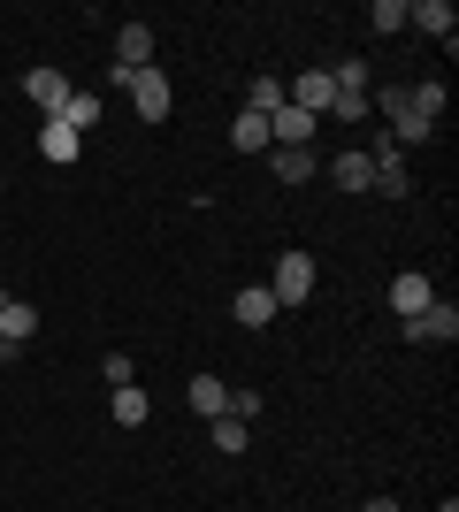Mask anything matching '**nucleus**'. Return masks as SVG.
<instances>
[{
    "mask_svg": "<svg viewBox=\"0 0 459 512\" xmlns=\"http://www.w3.org/2000/svg\"><path fill=\"white\" fill-rule=\"evenodd\" d=\"M360 512H398V505H391V497H375V505H360Z\"/></svg>",
    "mask_w": 459,
    "mask_h": 512,
    "instance_id": "nucleus-25",
    "label": "nucleus"
},
{
    "mask_svg": "<svg viewBox=\"0 0 459 512\" xmlns=\"http://www.w3.org/2000/svg\"><path fill=\"white\" fill-rule=\"evenodd\" d=\"M268 299H276V306H306V299H314V253H299V245H291V253H276Z\"/></svg>",
    "mask_w": 459,
    "mask_h": 512,
    "instance_id": "nucleus-2",
    "label": "nucleus"
},
{
    "mask_svg": "<svg viewBox=\"0 0 459 512\" xmlns=\"http://www.w3.org/2000/svg\"><path fill=\"white\" fill-rule=\"evenodd\" d=\"M207 436H215V451H245V444H253V421H238V413H215V421H207Z\"/></svg>",
    "mask_w": 459,
    "mask_h": 512,
    "instance_id": "nucleus-18",
    "label": "nucleus"
},
{
    "mask_svg": "<svg viewBox=\"0 0 459 512\" xmlns=\"http://www.w3.org/2000/svg\"><path fill=\"white\" fill-rule=\"evenodd\" d=\"M69 92H77V85H69V77H62V69H23V100H31V107H39V115H46V123H54V115H62V107H69Z\"/></svg>",
    "mask_w": 459,
    "mask_h": 512,
    "instance_id": "nucleus-3",
    "label": "nucleus"
},
{
    "mask_svg": "<svg viewBox=\"0 0 459 512\" xmlns=\"http://www.w3.org/2000/svg\"><path fill=\"white\" fill-rule=\"evenodd\" d=\"M429 299H437V283L421 276V268H406V276H391V314H398V321H414V314H421V306H429Z\"/></svg>",
    "mask_w": 459,
    "mask_h": 512,
    "instance_id": "nucleus-6",
    "label": "nucleus"
},
{
    "mask_svg": "<svg viewBox=\"0 0 459 512\" xmlns=\"http://www.w3.org/2000/svg\"><path fill=\"white\" fill-rule=\"evenodd\" d=\"M115 421H123V428H146L153 421V398L138 383H123V390H115Z\"/></svg>",
    "mask_w": 459,
    "mask_h": 512,
    "instance_id": "nucleus-17",
    "label": "nucleus"
},
{
    "mask_svg": "<svg viewBox=\"0 0 459 512\" xmlns=\"http://www.w3.org/2000/svg\"><path fill=\"white\" fill-rule=\"evenodd\" d=\"M375 192H383V199H406V192H414V169H406V153H375Z\"/></svg>",
    "mask_w": 459,
    "mask_h": 512,
    "instance_id": "nucleus-13",
    "label": "nucleus"
},
{
    "mask_svg": "<svg viewBox=\"0 0 459 512\" xmlns=\"http://www.w3.org/2000/svg\"><path fill=\"white\" fill-rule=\"evenodd\" d=\"M230 314H238V321H245V329H268V321L284 314V306L268 299V283H253V291H238V306H230Z\"/></svg>",
    "mask_w": 459,
    "mask_h": 512,
    "instance_id": "nucleus-14",
    "label": "nucleus"
},
{
    "mask_svg": "<svg viewBox=\"0 0 459 512\" xmlns=\"http://www.w3.org/2000/svg\"><path fill=\"white\" fill-rule=\"evenodd\" d=\"M314 130H322V123H314V115H299V107H276V115H268V138H276V146H306V138H314Z\"/></svg>",
    "mask_w": 459,
    "mask_h": 512,
    "instance_id": "nucleus-11",
    "label": "nucleus"
},
{
    "mask_svg": "<svg viewBox=\"0 0 459 512\" xmlns=\"http://www.w3.org/2000/svg\"><path fill=\"white\" fill-rule=\"evenodd\" d=\"M329 115H337V123H368V92H337Z\"/></svg>",
    "mask_w": 459,
    "mask_h": 512,
    "instance_id": "nucleus-21",
    "label": "nucleus"
},
{
    "mask_svg": "<svg viewBox=\"0 0 459 512\" xmlns=\"http://www.w3.org/2000/svg\"><path fill=\"white\" fill-rule=\"evenodd\" d=\"M100 375H108L115 390H123V383H138V367H131V352H108V360H100Z\"/></svg>",
    "mask_w": 459,
    "mask_h": 512,
    "instance_id": "nucleus-23",
    "label": "nucleus"
},
{
    "mask_svg": "<svg viewBox=\"0 0 459 512\" xmlns=\"http://www.w3.org/2000/svg\"><path fill=\"white\" fill-rule=\"evenodd\" d=\"M0 360H8V344H0Z\"/></svg>",
    "mask_w": 459,
    "mask_h": 512,
    "instance_id": "nucleus-26",
    "label": "nucleus"
},
{
    "mask_svg": "<svg viewBox=\"0 0 459 512\" xmlns=\"http://www.w3.org/2000/svg\"><path fill=\"white\" fill-rule=\"evenodd\" d=\"M108 85L138 107V123H169L176 92H169V77H161V69H108Z\"/></svg>",
    "mask_w": 459,
    "mask_h": 512,
    "instance_id": "nucleus-1",
    "label": "nucleus"
},
{
    "mask_svg": "<svg viewBox=\"0 0 459 512\" xmlns=\"http://www.w3.org/2000/svg\"><path fill=\"white\" fill-rule=\"evenodd\" d=\"M39 153H46V161H77V130H69V123H46L39 130Z\"/></svg>",
    "mask_w": 459,
    "mask_h": 512,
    "instance_id": "nucleus-20",
    "label": "nucleus"
},
{
    "mask_svg": "<svg viewBox=\"0 0 459 512\" xmlns=\"http://www.w3.org/2000/svg\"><path fill=\"white\" fill-rule=\"evenodd\" d=\"M39 337V306L31 299H0V344H31Z\"/></svg>",
    "mask_w": 459,
    "mask_h": 512,
    "instance_id": "nucleus-8",
    "label": "nucleus"
},
{
    "mask_svg": "<svg viewBox=\"0 0 459 512\" xmlns=\"http://www.w3.org/2000/svg\"><path fill=\"white\" fill-rule=\"evenodd\" d=\"M329 184H337V192H375V153L368 146H345L337 161H329Z\"/></svg>",
    "mask_w": 459,
    "mask_h": 512,
    "instance_id": "nucleus-5",
    "label": "nucleus"
},
{
    "mask_svg": "<svg viewBox=\"0 0 459 512\" xmlns=\"http://www.w3.org/2000/svg\"><path fill=\"white\" fill-rule=\"evenodd\" d=\"M184 406H192L199 421H215V413H230V383H222V375H192V390H184Z\"/></svg>",
    "mask_w": 459,
    "mask_h": 512,
    "instance_id": "nucleus-9",
    "label": "nucleus"
},
{
    "mask_svg": "<svg viewBox=\"0 0 459 512\" xmlns=\"http://www.w3.org/2000/svg\"><path fill=\"white\" fill-rule=\"evenodd\" d=\"M115 69H153V23H123L115 31Z\"/></svg>",
    "mask_w": 459,
    "mask_h": 512,
    "instance_id": "nucleus-7",
    "label": "nucleus"
},
{
    "mask_svg": "<svg viewBox=\"0 0 459 512\" xmlns=\"http://www.w3.org/2000/svg\"><path fill=\"white\" fill-rule=\"evenodd\" d=\"M230 146H238V153H268V146H276V138H268V115H253V107H245L238 123H230Z\"/></svg>",
    "mask_w": 459,
    "mask_h": 512,
    "instance_id": "nucleus-15",
    "label": "nucleus"
},
{
    "mask_svg": "<svg viewBox=\"0 0 459 512\" xmlns=\"http://www.w3.org/2000/svg\"><path fill=\"white\" fill-rule=\"evenodd\" d=\"M284 100H291V92H284V77H268V69L253 77V85H245V107H253V115H276Z\"/></svg>",
    "mask_w": 459,
    "mask_h": 512,
    "instance_id": "nucleus-16",
    "label": "nucleus"
},
{
    "mask_svg": "<svg viewBox=\"0 0 459 512\" xmlns=\"http://www.w3.org/2000/svg\"><path fill=\"white\" fill-rule=\"evenodd\" d=\"M230 413H238V421H261V390H230Z\"/></svg>",
    "mask_w": 459,
    "mask_h": 512,
    "instance_id": "nucleus-24",
    "label": "nucleus"
},
{
    "mask_svg": "<svg viewBox=\"0 0 459 512\" xmlns=\"http://www.w3.org/2000/svg\"><path fill=\"white\" fill-rule=\"evenodd\" d=\"M54 123H69V130H77V138H85V130L100 123V92H69V107H62V115H54Z\"/></svg>",
    "mask_w": 459,
    "mask_h": 512,
    "instance_id": "nucleus-19",
    "label": "nucleus"
},
{
    "mask_svg": "<svg viewBox=\"0 0 459 512\" xmlns=\"http://www.w3.org/2000/svg\"><path fill=\"white\" fill-rule=\"evenodd\" d=\"M268 169H276V184H306L314 176V146H268Z\"/></svg>",
    "mask_w": 459,
    "mask_h": 512,
    "instance_id": "nucleus-12",
    "label": "nucleus"
},
{
    "mask_svg": "<svg viewBox=\"0 0 459 512\" xmlns=\"http://www.w3.org/2000/svg\"><path fill=\"white\" fill-rule=\"evenodd\" d=\"M375 31H406V0H375Z\"/></svg>",
    "mask_w": 459,
    "mask_h": 512,
    "instance_id": "nucleus-22",
    "label": "nucleus"
},
{
    "mask_svg": "<svg viewBox=\"0 0 459 512\" xmlns=\"http://www.w3.org/2000/svg\"><path fill=\"white\" fill-rule=\"evenodd\" d=\"M406 23H414V31H429V39H444L452 46V0H414V8H406Z\"/></svg>",
    "mask_w": 459,
    "mask_h": 512,
    "instance_id": "nucleus-10",
    "label": "nucleus"
},
{
    "mask_svg": "<svg viewBox=\"0 0 459 512\" xmlns=\"http://www.w3.org/2000/svg\"><path fill=\"white\" fill-rule=\"evenodd\" d=\"M406 337H414V344H452L459 337V306L452 299H429L414 321H406Z\"/></svg>",
    "mask_w": 459,
    "mask_h": 512,
    "instance_id": "nucleus-4",
    "label": "nucleus"
}]
</instances>
